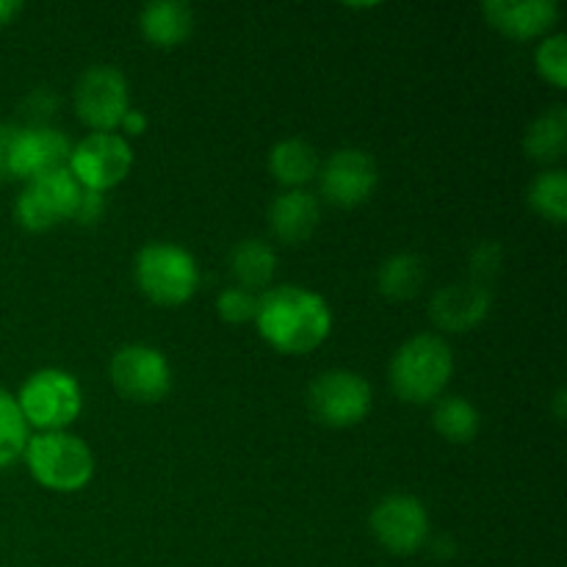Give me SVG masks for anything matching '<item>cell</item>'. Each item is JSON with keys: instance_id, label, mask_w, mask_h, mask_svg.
I'll return each mask as SVG.
<instances>
[{"instance_id": "18", "label": "cell", "mask_w": 567, "mask_h": 567, "mask_svg": "<svg viewBox=\"0 0 567 567\" xmlns=\"http://www.w3.org/2000/svg\"><path fill=\"white\" fill-rule=\"evenodd\" d=\"M269 169L277 183L288 188H302L319 172V153L302 138H286L269 153Z\"/></svg>"}, {"instance_id": "12", "label": "cell", "mask_w": 567, "mask_h": 567, "mask_svg": "<svg viewBox=\"0 0 567 567\" xmlns=\"http://www.w3.org/2000/svg\"><path fill=\"white\" fill-rule=\"evenodd\" d=\"M380 172L374 158L363 150H338L330 155L321 172V194L338 208H358L374 194Z\"/></svg>"}, {"instance_id": "31", "label": "cell", "mask_w": 567, "mask_h": 567, "mask_svg": "<svg viewBox=\"0 0 567 567\" xmlns=\"http://www.w3.org/2000/svg\"><path fill=\"white\" fill-rule=\"evenodd\" d=\"M20 9H22L20 0H0V25L14 20V17L20 14Z\"/></svg>"}, {"instance_id": "17", "label": "cell", "mask_w": 567, "mask_h": 567, "mask_svg": "<svg viewBox=\"0 0 567 567\" xmlns=\"http://www.w3.org/2000/svg\"><path fill=\"white\" fill-rule=\"evenodd\" d=\"M138 28L155 48H175L192 33L194 11L183 0H155L138 11Z\"/></svg>"}, {"instance_id": "14", "label": "cell", "mask_w": 567, "mask_h": 567, "mask_svg": "<svg viewBox=\"0 0 567 567\" xmlns=\"http://www.w3.org/2000/svg\"><path fill=\"white\" fill-rule=\"evenodd\" d=\"M491 310V291L480 282H452L441 288L430 302V316L441 330L468 332Z\"/></svg>"}, {"instance_id": "6", "label": "cell", "mask_w": 567, "mask_h": 567, "mask_svg": "<svg viewBox=\"0 0 567 567\" xmlns=\"http://www.w3.org/2000/svg\"><path fill=\"white\" fill-rule=\"evenodd\" d=\"M86 188L72 177L70 169L50 172V175L28 181L17 197L14 216L28 233H44L66 219H75L81 210Z\"/></svg>"}, {"instance_id": "24", "label": "cell", "mask_w": 567, "mask_h": 567, "mask_svg": "<svg viewBox=\"0 0 567 567\" xmlns=\"http://www.w3.org/2000/svg\"><path fill=\"white\" fill-rule=\"evenodd\" d=\"M28 443V424L22 419L17 399L0 388V471L22 457Z\"/></svg>"}, {"instance_id": "11", "label": "cell", "mask_w": 567, "mask_h": 567, "mask_svg": "<svg viewBox=\"0 0 567 567\" xmlns=\"http://www.w3.org/2000/svg\"><path fill=\"white\" fill-rule=\"evenodd\" d=\"M371 532L385 551L408 557L426 543L430 518L419 498L388 496L371 513Z\"/></svg>"}, {"instance_id": "22", "label": "cell", "mask_w": 567, "mask_h": 567, "mask_svg": "<svg viewBox=\"0 0 567 567\" xmlns=\"http://www.w3.org/2000/svg\"><path fill=\"white\" fill-rule=\"evenodd\" d=\"M432 426L452 443L474 441L480 432V413L474 404L463 396H446L435 404Z\"/></svg>"}, {"instance_id": "9", "label": "cell", "mask_w": 567, "mask_h": 567, "mask_svg": "<svg viewBox=\"0 0 567 567\" xmlns=\"http://www.w3.org/2000/svg\"><path fill=\"white\" fill-rule=\"evenodd\" d=\"M310 413L327 426H354L369 415L371 410V388L354 371H327L316 377L308 391Z\"/></svg>"}, {"instance_id": "10", "label": "cell", "mask_w": 567, "mask_h": 567, "mask_svg": "<svg viewBox=\"0 0 567 567\" xmlns=\"http://www.w3.org/2000/svg\"><path fill=\"white\" fill-rule=\"evenodd\" d=\"M111 382L120 396L138 404H153L169 393L172 371L158 349L147 343H131L111 358Z\"/></svg>"}, {"instance_id": "25", "label": "cell", "mask_w": 567, "mask_h": 567, "mask_svg": "<svg viewBox=\"0 0 567 567\" xmlns=\"http://www.w3.org/2000/svg\"><path fill=\"white\" fill-rule=\"evenodd\" d=\"M537 72L546 78L548 83H554L557 89L567 86V37L565 33H554L540 42L535 53Z\"/></svg>"}, {"instance_id": "3", "label": "cell", "mask_w": 567, "mask_h": 567, "mask_svg": "<svg viewBox=\"0 0 567 567\" xmlns=\"http://www.w3.org/2000/svg\"><path fill=\"white\" fill-rule=\"evenodd\" d=\"M22 457L33 480L55 493L83 491L94 476V457L89 446L66 432H42L28 437Z\"/></svg>"}, {"instance_id": "4", "label": "cell", "mask_w": 567, "mask_h": 567, "mask_svg": "<svg viewBox=\"0 0 567 567\" xmlns=\"http://www.w3.org/2000/svg\"><path fill=\"white\" fill-rule=\"evenodd\" d=\"M136 286L155 305L177 308L197 293L199 269L188 249L177 244H147L136 255Z\"/></svg>"}, {"instance_id": "7", "label": "cell", "mask_w": 567, "mask_h": 567, "mask_svg": "<svg viewBox=\"0 0 567 567\" xmlns=\"http://www.w3.org/2000/svg\"><path fill=\"white\" fill-rule=\"evenodd\" d=\"M133 166V150L120 133H92L72 147L70 172L86 192L103 194L120 186Z\"/></svg>"}, {"instance_id": "16", "label": "cell", "mask_w": 567, "mask_h": 567, "mask_svg": "<svg viewBox=\"0 0 567 567\" xmlns=\"http://www.w3.org/2000/svg\"><path fill=\"white\" fill-rule=\"evenodd\" d=\"M319 199L302 188L280 194L269 208V227L280 241L305 244L319 227Z\"/></svg>"}, {"instance_id": "26", "label": "cell", "mask_w": 567, "mask_h": 567, "mask_svg": "<svg viewBox=\"0 0 567 567\" xmlns=\"http://www.w3.org/2000/svg\"><path fill=\"white\" fill-rule=\"evenodd\" d=\"M216 310L227 324H247L258 313V297L244 288H225L216 299Z\"/></svg>"}, {"instance_id": "19", "label": "cell", "mask_w": 567, "mask_h": 567, "mask_svg": "<svg viewBox=\"0 0 567 567\" xmlns=\"http://www.w3.org/2000/svg\"><path fill=\"white\" fill-rule=\"evenodd\" d=\"M526 153L540 164H554L567 150V109L554 105L546 114L532 122L529 133L524 138Z\"/></svg>"}, {"instance_id": "32", "label": "cell", "mask_w": 567, "mask_h": 567, "mask_svg": "<svg viewBox=\"0 0 567 567\" xmlns=\"http://www.w3.org/2000/svg\"><path fill=\"white\" fill-rule=\"evenodd\" d=\"M557 419H565V391L557 393Z\"/></svg>"}, {"instance_id": "29", "label": "cell", "mask_w": 567, "mask_h": 567, "mask_svg": "<svg viewBox=\"0 0 567 567\" xmlns=\"http://www.w3.org/2000/svg\"><path fill=\"white\" fill-rule=\"evenodd\" d=\"M50 111H53V94H48L44 89H37V92L28 97L25 114L31 116V120H37V116H48Z\"/></svg>"}, {"instance_id": "28", "label": "cell", "mask_w": 567, "mask_h": 567, "mask_svg": "<svg viewBox=\"0 0 567 567\" xmlns=\"http://www.w3.org/2000/svg\"><path fill=\"white\" fill-rule=\"evenodd\" d=\"M20 127L0 122V181H11V153H14V142Z\"/></svg>"}, {"instance_id": "8", "label": "cell", "mask_w": 567, "mask_h": 567, "mask_svg": "<svg viewBox=\"0 0 567 567\" xmlns=\"http://www.w3.org/2000/svg\"><path fill=\"white\" fill-rule=\"evenodd\" d=\"M131 111L127 81L114 66H92L75 86V114L94 133H114Z\"/></svg>"}, {"instance_id": "1", "label": "cell", "mask_w": 567, "mask_h": 567, "mask_svg": "<svg viewBox=\"0 0 567 567\" xmlns=\"http://www.w3.org/2000/svg\"><path fill=\"white\" fill-rule=\"evenodd\" d=\"M258 332L282 354H308L327 341L332 313L324 297L299 286H280L258 299Z\"/></svg>"}, {"instance_id": "27", "label": "cell", "mask_w": 567, "mask_h": 567, "mask_svg": "<svg viewBox=\"0 0 567 567\" xmlns=\"http://www.w3.org/2000/svg\"><path fill=\"white\" fill-rule=\"evenodd\" d=\"M498 264H502V249L496 247V244H480L474 252V282H480V286H485L482 282V277L487 275H496Z\"/></svg>"}, {"instance_id": "15", "label": "cell", "mask_w": 567, "mask_h": 567, "mask_svg": "<svg viewBox=\"0 0 567 567\" xmlns=\"http://www.w3.org/2000/svg\"><path fill=\"white\" fill-rule=\"evenodd\" d=\"M482 11L487 22L509 39L543 37L559 17L554 0H487Z\"/></svg>"}, {"instance_id": "21", "label": "cell", "mask_w": 567, "mask_h": 567, "mask_svg": "<svg viewBox=\"0 0 567 567\" xmlns=\"http://www.w3.org/2000/svg\"><path fill=\"white\" fill-rule=\"evenodd\" d=\"M275 249L264 241H241L230 255V271L238 280V288L252 293L255 288H266L275 277Z\"/></svg>"}, {"instance_id": "13", "label": "cell", "mask_w": 567, "mask_h": 567, "mask_svg": "<svg viewBox=\"0 0 567 567\" xmlns=\"http://www.w3.org/2000/svg\"><path fill=\"white\" fill-rule=\"evenodd\" d=\"M72 144L61 131L48 125L20 127L11 153V177L20 181H37L50 172L70 169Z\"/></svg>"}, {"instance_id": "5", "label": "cell", "mask_w": 567, "mask_h": 567, "mask_svg": "<svg viewBox=\"0 0 567 567\" xmlns=\"http://www.w3.org/2000/svg\"><path fill=\"white\" fill-rule=\"evenodd\" d=\"M17 408L25 424L42 432H64L81 415V385L61 369L33 371L17 393Z\"/></svg>"}, {"instance_id": "20", "label": "cell", "mask_w": 567, "mask_h": 567, "mask_svg": "<svg viewBox=\"0 0 567 567\" xmlns=\"http://www.w3.org/2000/svg\"><path fill=\"white\" fill-rule=\"evenodd\" d=\"M377 282H380L382 297L393 299V302H404V299H413L424 288L426 266L419 255L399 252L380 266Z\"/></svg>"}, {"instance_id": "2", "label": "cell", "mask_w": 567, "mask_h": 567, "mask_svg": "<svg viewBox=\"0 0 567 567\" xmlns=\"http://www.w3.org/2000/svg\"><path fill=\"white\" fill-rule=\"evenodd\" d=\"M454 371L452 349L437 336H413L391 360V388L402 402L430 404L449 385Z\"/></svg>"}, {"instance_id": "30", "label": "cell", "mask_w": 567, "mask_h": 567, "mask_svg": "<svg viewBox=\"0 0 567 567\" xmlns=\"http://www.w3.org/2000/svg\"><path fill=\"white\" fill-rule=\"evenodd\" d=\"M122 131L125 133H131V136H138V133L144 131V127H147V116L142 114V111H127L125 114V120H122Z\"/></svg>"}, {"instance_id": "23", "label": "cell", "mask_w": 567, "mask_h": 567, "mask_svg": "<svg viewBox=\"0 0 567 567\" xmlns=\"http://www.w3.org/2000/svg\"><path fill=\"white\" fill-rule=\"evenodd\" d=\"M529 205L554 225L567 219V175L565 172H543L529 186Z\"/></svg>"}]
</instances>
